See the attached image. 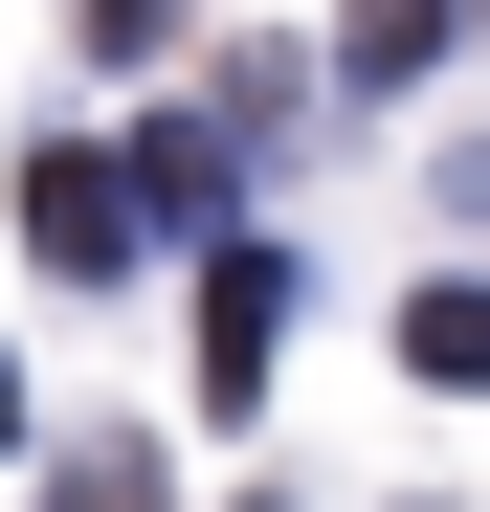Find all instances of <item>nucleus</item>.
<instances>
[{
	"mask_svg": "<svg viewBox=\"0 0 490 512\" xmlns=\"http://www.w3.org/2000/svg\"><path fill=\"white\" fill-rule=\"evenodd\" d=\"M268 334H290V245H223V268H201V401L268 379Z\"/></svg>",
	"mask_w": 490,
	"mask_h": 512,
	"instance_id": "2",
	"label": "nucleus"
},
{
	"mask_svg": "<svg viewBox=\"0 0 490 512\" xmlns=\"http://www.w3.org/2000/svg\"><path fill=\"white\" fill-rule=\"evenodd\" d=\"M23 245L45 268H134V156H23Z\"/></svg>",
	"mask_w": 490,
	"mask_h": 512,
	"instance_id": "1",
	"label": "nucleus"
},
{
	"mask_svg": "<svg viewBox=\"0 0 490 512\" xmlns=\"http://www.w3.org/2000/svg\"><path fill=\"white\" fill-rule=\"evenodd\" d=\"M0 446H23V379H0Z\"/></svg>",
	"mask_w": 490,
	"mask_h": 512,
	"instance_id": "7",
	"label": "nucleus"
},
{
	"mask_svg": "<svg viewBox=\"0 0 490 512\" xmlns=\"http://www.w3.org/2000/svg\"><path fill=\"white\" fill-rule=\"evenodd\" d=\"M45 512H156V468H134V446H67V490H45Z\"/></svg>",
	"mask_w": 490,
	"mask_h": 512,
	"instance_id": "5",
	"label": "nucleus"
},
{
	"mask_svg": "<svg viewBox=\"0 0 490 512\" xmlns=\"http://www.w3.org/2000/svg\"><path fill=\"white\" fill-rule=\"evenodd\" d=\"M401 357H424V379H490V290H424V312H401Z\"/></svg>",
	"mask_w": 490,
	"mask_h": 512,
	"instance_id": "3",
	"label": "nucleus"
},
{
	"mask_svg": "<svg viewBox=\"0 0 490 512\" xmlns=\"http://www.w3.org/2000/svg\"><path fill=\"white\" fill-rule=\"evenodd\" d=\"M424 45H446V0H357V67H379V90H401Z\"/></svg>",
	"mask_w": 490,
	"mask_h": 512,
	"instance_id": "4",
	"label": "nucleus"
},
{
	"mask_svg": "<svg viewBox=\"0 0 490 512\" xmlns=\"http://www.w3.org/2000/svg\"><path fill=\"white\" fill-rule=\"evenodd\" d=\"M156 23H179V0H90V45H156Z\"/></svg>",
	"mask_w": 490,
	"mask_h": 512,
	"instance_id": "6",
	"label": "nucleus"
}]
</instances>
